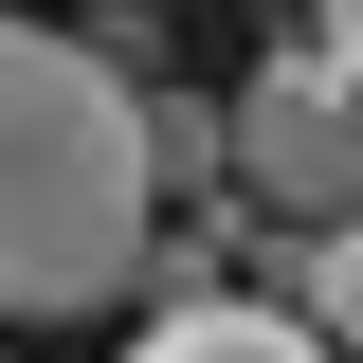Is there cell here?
I'll return each instance as SVG.
<instances>
[{
	"label": "cell",
	"mask_w": 363,
	"mask_h": 363,
	"mask_svg": "<svg viewBox=\"0 0 363 363\" xmlns=\"http://www.w3.org/2000/svg\"><path fill=\"white\" fill-rule=\"evenodd\" d=\"M128 363H327V345H309V327H291V309H218V291H182V309L145 327Z\"/></svg>",
	"instance_id": "obj_3"
},
{
	"label": "cell",
	"mask_w": 363,
	"mask_h": 363,
	"mask_svg": "<svg viewBox=\"0 0 363 363\" xmlns=\"http://www.w3.org/2000/svg\"><path fill=\"white\" fill-rule=\"evenodd\" d=\"M218 164H236V200L255 218H363V55L345 37H291L255 91L218 109Z\"/></svg>",
	"instance_id": "obj_2"
},
{
	"label": "cell",
	"mask_w": 363,
	"mask_h": 363,
	"mask_svg": "<svg viewBox=\"0 0 363 363\" xmlns=\"http://www.w3.org/2000/svg\"><path fill=\"white\" fill-rule=\"evenodd\" d=\"M327 37H345V55H363V0H327Z\"/></svg>",
	"instance_id": "obj_5"
},
{
	"label": "cell",
	"mask_w": 363,
	"mask_h": 363,
	"mask_svg": "<svg viewBox=\"0 0 363 363\" xmlns=\"http://www.w3.org/2000/svg\"><path fill=\"white\" fill-rule=\"evenodd\" d=\"M164 236V164H145V91L109 37H37L0 18V327L109 309Z\"/></svg>",
	"instance_id": "obj_1"
},
{
	"label": "cell",
	"mask_w": 363,
	"mask_h": 363,
	"mask_svg": "<svg viewBox=\"0 0 363 363\" xmlns=\"http://www.w3.org/2000/svg\"><path fill=\"white\" fill-rule=\"evenodd\" d=\"M291 327L363 363V218H309V236H291Z\"/></svg>",
	"instance_id": "obj_4"
}]
</instances>
